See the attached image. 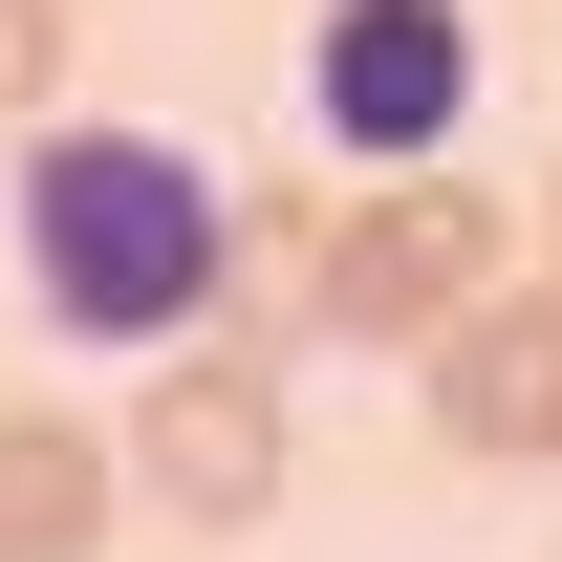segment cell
<instances>
[{
    "label": "cell",
    "mask_w": 562,
    "mask_h": 562,
    "mask_svg": "<svg viewBox=\"0 0 562 562\" xmlns=\"http://www.w3.org/2000/svg\"><path fill=\"white\" fill-rule=\"evenodd\" d=\"M541 238H562V195H541Z\"/></svg>",
    "instance_id": "cell-8"
},
{
    "label": "cell",
    "mask_w": 562,
    "mask_h": 562,
    "mask_svg": "<svg viewBox=\"0 0 562 562\" xmlns=\"http://www.w3.org/2000/svg\"><path fill=\"white\" fill-rule=\"evenodd\" d=\"M412 368H432V454H476V476H562V260H541V281L497 260Z\"/></svg>",
    "instance_id": "cell-5"
},
{
    "label": "cell",
    "mask_w": 562,
    "mask_h": 562,
    "mask_svg": "<svg viewBox=\"0 0 562 562\" xmlns=\"http://www.w3.org/2000/svg\"><path fill=\"white\" fill-rule=\"evenodd\" d=\"M109 454H131L151 519H216V541H238V519L281 497V454H303V432H281V347H238V325L151 347V390H131V432H109Z\"/></svg>",
    "instance_id": "cell-3"
},
{
    "label": "cell",
    "mask_w": 562,
    "mask_h": 562,
    "mask_svg": "<svg viewBox=\"0 0 562 562\" xmlns=\"http://www.w3.org/2000/svg\"><path fill=\"white\" fill-rule=\"evenodd\" d=\"M0 260L44 303V347H195L216 281H238V195H216L173 131H22V195H0Z\"/></svg>",
    "instance_id": "cell-1"
},
{
    "label": "cell",
    "mask_w": 562,
    "mask_h": 562,
    "mask_svg": "<svg viewBox=\"0 0 562 562\" xmlns=\"http://www.w3.org/2000/svg\"><path fill=\"white\" fill-rule=\"evenodd\" d=\"M476 109V0H325V44H303V131L347 151V173H432Z\"/></svg>",
    "instance_id": "cell-4"
},
{
    "label": "cell",
    "mask_w": 562,
    "mask_h": 562,
    "mask_svg": "<svg viewBox=\"0 0 562 562\" xmlns=\"http://www.w3.org/2000/svg\"><path fill=\"white\" fill-rule=\"evenodd\" d=\"M66 109V0H0V131Z\"/></svg>",
    "instance_id": "cell-7"
},
{
    "label": "cell",
    "mask_w": 562,
    "mask_h": 562,
    "mask_svg": "<svg viewBox=\"0 0 562 562\" xmlns=\"http://www.w3.org/2000/svg\"><path fill=\"white\" fill-rule=\"evenodd\" d=\"M109 497H131V454H109L87 412H0V562H87Z\"/></svg>",
    "instance_id": "cell-6"
},
{
    "label": "cell",
    "mask_w": 562,
    "mask_h": 562,
    "mask_svg": "<svg viewBox=\"0 0 562 562\" xmlns=\"http://www.w3.org/2000/svg\"><path fill=\"white\" fill-rule=\"evenodd\" d=\"M497 260H519V238H497V195L454 151H432V173H368V195H325V238H303V347H390L412 368Z\"/></svg>",
    "instance_id": "cell-2"
}]
</instances>
